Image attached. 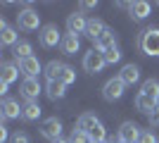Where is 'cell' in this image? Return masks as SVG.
I'll use <instances>...</instances> for the list:
<instances>
[{
	"label": "cell",
	"mask_w": 159,
	"mask_h": 143,
	"mask_svg": "<svg viewBox=\"0 0 159 143\" xmlns=\"http://www.w3.org/2000/svg\"><path fill=\"white\" fill-rule=\"evenodd\" d=\"M88 136H90V141H98V143H105L107 141V131H105V126H102V122L98 124V126H95L93 131H90V134H88Z\"/></svg>",
	"instance_id": "obj_26"
},
{
	"label": "cell",
	"mask_w": 159,
	"mask_h": 143,
	"mask_svg": "<svg viewBox=\"0 0 159 143\" xmlns=\"http://www.w3.org/2000/svg\"><path fill=\"white\" fill-rule=\"evenodd\" d=\"M17 24H19V29H24V31H36V29L40 26V14L36 12V10H31V7H26V10H21V12L17 14Z\"/></svg>",
	"instance_id": "obj_4"
},
{
	"label": "cell",
	"mask_w": 159,
	"mask_h": 143,
	"mask_svg": "<svg viewBox=\"0 0 159 143\" xmlns=\"http://www.w3.org/2000/svg\"><path fill=\"white\" fill-rule=\"evenodd\" d=\"M140 50L150 57H159V29H145L138 41Z\"/></svg>",
	"instance_id": "obj_2"
},
{
	"label": "cell",
	"mask_w": 159,
	"mask_h": 143,
	"mask_svg": "<svg viewBox=\"0 0 159 143\" xmlns=\"http://www.w3.org/2000/svg\"><path fill=\"white\" fill-rule=\"evenodd\" d=\"M40 91L43 88H40L38 79H24V81H21V95H24L26 100H36Z\"/></svg>",
	"instance_id": "obj_14"
},
{
	"label": "cell",
	"mask_w": 159,
	"mask_h": 143,
	"mask_svg": "<svg viewBox=\"0 0 159 143\" xmlns=\"http://www.w3.org/2000/svg\"><path fill=\"white\" fill-rule=\"evenodd\" d=\"M19 74H21L19 64H12V62H2V64H0V81H2V83L17 81V79H19Z\"/></svg>",
	"instance_id": "obj_10"
},
{
	"label": "cell",
	"mask_w": 159,
	"mask_h": 143,
	"mask_svg": "<svg viewBox=\"0 0 159 143\" xmlns=\"http://www.w3.org/2000/svg\"><path fill=\"white\" fill-rule=\"evenodd\" d=\"M40 112H43V110H40V105L36 100H26L24 107H21V117H24L26 122H36V119L40 117Z\"/></svg>",
	"instance_id": "obj_17"
},
{
	"label": "cell",
	"mask_w": 159,
	"mask_h": 143,
	"mask_svg": "<svg viewBox=\"0 0 159 143\" xmlns=\"http://www.w3.org/2000/svg\"><path fill=\"white\" fill-rule=\"evenodd\" d=\"M45 93H48L50 100H62V98L66 95V86H64V83H60V81H48Z\"/></svg>",
	"instance_id": "obj_21"
},
{
	"label": "cell",
	"mask_w": 159,
	"mask_h": 143,
	"mask_svg": "<svg viewBox=\"0 0 159 143\" xmlns=\"http://www.w3.org/2000/svg\"><path fill=\"white\" fill-rule=\"evenodd\" d=\"M138 143H159L157 141V136H154L152 131H143V134H140V141Z\"/></svg>",
	"instance_id": "obj_29"
},
{
	"label": "cell",
	"mask_w": 159,
	"mask_h": 143,
	"mask_svg": "<svg viewBox=\"0 0 159 143\" xmlns=\"http://www.w3.org/2000/svg\"><path fill=\"white\" fill-rule=\"evenodd\" d=\"M45 76H48V81H60V83H64V86H69V83L76 81V72H74L69 64L57 62V60H52L45 67Z\"/></svg>",
	"instance_id": "obj_1"
},
{
	"label": "cell",
	"mask_w": 159,
	"mask_h": 143,
	"mask_svg": "<svg viewBox=\"0 0 159 143\" xmlns=\"http://www.w3.org/2000/svg\"><path fill=\"white\" fill-rule=\"evenodd\" d=\"M105 143H119V141H114V138H112V141H105Z\"/></svg>",
	"instance_id": "obj_36"
},
{
	"label": "cell",
	"mask_w": 159,
	"mask_h": 143,
	"mask_svg": "<svg viewBox=\"0 0 159 143\" xmlns=\"http://www.w3.org/2000/svg\"><path fill=\"white\" fill-rule=\"evenodd\" d=\"M107 31V26L102 24L100 19H88V29H86V34H88V38H93V41H98L100 36Z\"/></svg>",
	"instance_id": "obj_22"
},
{
	"label": "cell",
	"mask_w": 159,
	"mask_h": 143,
	"mask_svg": "<svg viewBox=\"0 0 159 143\" xmlns=\"http://www.w3.org/2000/svg\"><path fill=\"white\" fill-rule=\"evenodd\" d=\"M90 143H98V141H90Z\"/></svg>",
	"instance_id": "obj_37"
},
{
	"label": "cell",
	"mask_w": 159,
	"mask_h": 143,
	"mask_svg": "<svg viewBox=\"0 0 159 143\" xmlns=\"http://www.w3.org/2000/svg\"><path fill=\"white\" fill-rule=\"evenodd\" d=\"M66 29H69V34H74V36L86 34V29H88V19H86V17H83L81 12H74V14H69V19H66Z\"/></svg>",
	"instance_id": "obj_9"
},
{
	"label": "cell",
	"mask_w": 159,
	"mask_h": 143,
	"mask_svg": "<svg viewBox=\"0 0 159 143\" xmlns=\"http://www.w3.org/2000/svg\"><path fill=\"white\" fill-rule=\"evenodd\" d=\"M119 79L126 83V86H133V83L140 79V67H138V64H126V67L121 69Z\"/></svg>",
	"instance_id": "obj_16"
},
{
	"label": "cell",
	"mask_w": 159,
	"mask_h": 143,
	"mask_svg": "<svg viewBox=\"0 0 159 143\" xmlns=\"http://www.w3.org/2000/svg\"><path fill=\"white\" fill-rule=\"evenodd\" d=\"M100 124V119L95 115H90V112H86V115H81L79 117V124H76V129H81V131H86V134H90V131L95 129Z\"/></svg>",
	"instance_id": "obj_20"
},
{
	"label": "cell",
	"mask_w": 159,
	"mask_h": 143,
	"mask_svg": "<svg viewBox=\"0 0 159 143\" xmlns=\"http://www.w3.org/2000/svg\"><path fill=\"white\" fill-rule=\"evenodd\" d=\"M105 60H107V64H114V62H119V60H121V50H119L116 45L109 48V50H105Z\"/></svg>",
	"instance_id": "obj_27"
},
{
	"label": "cell",
	"mask_w": 159,
	"mask_h": 143,
	"mask_svg": "<svg viewBox=\"0 0 159 143\" xmlns=\"http://www.w3.org/2000/svg\"><path fill=\"white\" fill-rule=\"evenodd\" d=\"M150 124H152V126H159V105H157V110H154L152 115H150Z\"/></svg>",
	"instance_id": "obj_31"
},
{
	"label": "cell",
	"mask_w": 159,
	"mask_h": 143,
	"mask_svg": "<svg viewBox=\"0 0 159 143\" xmlns=\"http://www.w3.org/2000/svg\"><path fill=\"white\" fill-rule=\"evenodd\" d=\"M10 143H31V138H29L26 134H19V131H17V134L10 138Z\"/></svg>",
	"instance_id": "obj_30"
},
{
	"label": "cell",
	"mask_w": 159,
	"mask_h": 143,
	"mask_svg": "<svg viewBox=\"0 0 159 143\" xmlns=\"http://www.w3.org/2000/svg\"><path fill=\"white\" fill-rule=\"evenodd\" d=\"M40 134L48 138V141H57V138H62V122L57 119V117H48L45 122L40 124Z\"/></svg>",
	"instance_id": "obj_5"
},
{
	"label": "cell",
	"mask_w": 159,
	"mask_h": 143,
	"mask_svg": "<svg viewBox=\"0 0 159 143\" xmlns=\"http://www.w3.org/2000/svg\"><path fill=\"white\" fill-rule=\"evenodd\" d=\"M119 143H121V141H119Z\"/></svg>",
	"instance_id": "obj_38"
},
{
	"label": "cell",
	"mask_w": 159,
	"mask_h": 143,
	"mask_svg": "<svg viewBox=\"0 0 159 143\" xmlns=\"http://www.w3.org/2000/svg\"><path fill=\"white\" fill-rule=\"evenodd\" d=\"M143 95H150V98H154V100H159V81L157 79H147L145 83H143V91H140Z\"/></svg>",
	"instance_id": "obj_25"
},
{
	"label": "cell",
	"mask_w": 159,
	"mask_h": 143,
	"mask_svg": "<svg viewBox=\"0 0 159 143\" xmlns=\"http://www.w3.org/2000/svg\"><path fill=\"white\" fill-rule=\"evenodd\" d=\"M128 12L135 21H143L147 19V14H150V2L145 0H135V2H128Z\"/></svg>",
	"instance_id": "obj_12"
},
{
	"label": "cell",
	"mask_w": 159,
	"mask_h": 143,
	"mask_svg": "<svg viewBox=\"0 0 159 143\" xmlns=\"http://www.w3.org/2000/svg\"><path fill=\"white\" fill-rule=\"evenodd\" d=\"M107 60H105V53L102 50H90V53H86V57H83V69H86L88 74H100L102 69H105Z\"/></svg>",
	"instance_id": "obj_3"
},
{
	"label": "cell",
	"mask_w": 159,
	"mask_h": 143,
	"mask_svg": "<svg viewBox=\"0 0 159 143\" xmlns=\"http://www.w3.org/2000/svg\"><path fill=\"white\" fill-rule=\"evenodd\" d=\"M55 143H71V141H66V138H57Z\"/></svg>",
	"instance_id": "obj_35"
},
{
	"label": "cell",
	"mask_w": 159,
	"mask_h": 143,
	"mask_svg": "<svg viewBox=\"0 0 159 143\" xmlns=\"http://www.w3.org/2000/svg\"><path fill=\"white\" fill-rule=\"evenodd\" d=\"M140 134H143V131L138 129V124L124 122V124H121V129H119V141L121 143H138L140 141Z\"/></svg>",
	"instance_id": "obj_8"
},
{
	"label": "cell",
	"mask_w": 159,
	"mask_h": 143,
	"mask_svg": "<svg viewBox=\"0 0 159 143\" xmlns=\"http://www.w3.org/2000/svg\"><path fill=\"white\" fill-rule=\"evenodd\" d=\"M81 7H83V10H93V7H98V2H90V0H83V2H81Z\"/></svg>",
	"instance_id": "obj_32"
},
{
	"label": "cell",
	"mask_w": 159,
	"mask_h": 143,
	"mask_svg": "<svg viewBox=\"0 0 159 143\" xmlns=\"http://www.w3.org/2000/svg\"><path fill=\"white\" fill-rule=\"evenodd\" d=\"M7 86H10V83H2V81H0V95L7 93Z\"/></svg>",
	"instance_id": "obj_34"
},
{
	"label": "cell",
	"mask_w": 159,
	"mask_h": 143,
	"mask_svg": "<svg viewBox=\"0 0 159 143\" xmlns=\"http://www.w3.org/2000/svg\"><path fill=\"white\" fill-rule=\"evenodd\" d=\"M12 50H14V57H17V60H26V57H33V45H31V43H29V41H19V43H17V45H14L12 48Z\"/></svg>",
	"instance_id": "obj_24"
},
{
	"label": "cell",
	"mask_w": 159,
	"mask_h": 143,
	"mask_svg": "<svg viewBox=\"0 0 159 143\" xmlns=\"http://www.w3.org/2000/svg\"><path fill=\"white\" fill-rule=\"evenodd\" d=\"M69 141H71V143H90V136H88L86 131H81V129H74Z\"/></svg>",
	"instance_id": "obj_28"
},
{
	"label": "cell",
	"mask_w": 159,
	"mask_h": 143,
	"mask_svg": "<svg viewBox=\"0 0 159 143\" xmlns=\"http://www.w3.org/2000/svg\"><path fill=\"white\" fill-rule=\"evenodd\" d=\"M0 43L14 48L17 43H19V36H17V31H14L12 26H2V29H0Z\"/></svg>",
	"instance_id": "obj_23"
},
{
	"label": "cell",
	"mask_w": 159,
	"mask_h": 143,
	"mask_svg": "<svg viewBox=\"0 0 159 143\" xmlns=\"http://www.w3.org/2000/svg\"><path fill=\"white\" fill-rule=\"evenodd\" d=\"M95 45H98V50H102V53H105V50H109V48H114V45H116V34H114L112 29H107L105 34L95 41Z\"/></svg>",
	"instance_id": "obj_19"
},
{
	"label": "cell",
	"mask_w": 159,
	"mask_h": 143,
	"mask_svg": "<svg viewBox=\"0 0 159 143\" xmlns=\"http://www.w3.org/2000/svg\"><path fill=\"white\" fill-rule=\"evenodd\" d=\"M0 141H7V129L5 126H0Z\"/></svg>",
	"instance_id": "obj_33"
},
{
	"label": "cell",
	"mask_w": 159,
	"mask_h": 143,
	"mask_svg": "<svg viewBox=\"0 0 159 143\" xmlns=\"http://www.w3.org/2000/svg\"><path fill=\"white\" fill-rule=\"evenodd\" d=\"M60 48H62V53H64V55H76V50L81 48L79 36H74V34H66L64 38H62Z\"/></svg>",
	"instance_id": "obj_18"
},
{
	"label": "cell",
	"mask_w": 159,
	"mask_h": 143,
	"mask_svg": "<svg viewBox=\"0 0 159 143\" xmlns=\"http://www.w3.org/2000/svg\"><path fill=\"white\" fill-rule=\"evenodd\" d=\"M62 38L64 36H60V29L55 24H45L40 29V45L43 48H55L57 43H62Z\"/></svg>",
	"instance_id": "obj_6"
},
{
	"label": "cell",
	"mask_w": 159,
	"mask_h": 143,
	"mask_svg": "<svg viewBox=\"0 0 159 143\" xmlns=\"http://www.w3.org/2000/svg\"><path fill=\"white\" fill-rule=\"evenodd\" d=\"M19 69H21V74L26 76V79H36V76L40 74V62H38V57H26V60H21L19 62Z\"/></svg>",
	"instance_id": "obj_11"
},
{
	"label": "cell",
	"mask_w": 159,
	"mask_h": 143,
	"mask_svg": "<svg viewBox=\"0 0 159 143\" xmlns=\"http://www.w3.org/2000/svg\"><path fill=\"white\" fill-rule=\"evenodd\" d=\"M0 115L5 117V119H17V117L21 115L19 102L12 100V98H5V100H2V105H0Z\"/></svg>",
	"instance_id": "obj_13"
},
{
	"label": "cell",
	"mask_w": 159,
	"mask_h": 143,
	"mask_svg": "<svg viewBox=\"0 0 159 143\" xmlns=\"http://www.w3.org/2000/svg\"><path fill=\"white\" fill-rule=\"evenodd\" d=\"M157 105H159V100H154L150 95H143V93L135 95V107H138L140 112H145V115H152L154 110H157Z\"/></svg>",
	"instance_id": "obj_15"
},
{
	"label": "cell",
	"mask_w": 159,
	"mask_h": 143,
	"mask_svg": "<svg viewBox=\"0 0 159 143\" xmlns=\"http://www.w3.org/2000/svg\"><path fill=\"white\" fill-rule=\"evenodd\" d=\"M124 88H126V83L121 81L119 76H114V79H109V81L105 83V88H102V95H105V100L114 102V100H119L121 95H124Z\"/></svg>",
	"instance_id": "obj_7"
}]
</instances>
